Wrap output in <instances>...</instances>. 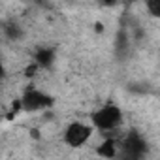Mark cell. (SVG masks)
<instances>
[{
    "mask_svg": "<svg viewBox=\"0 0 160 160\" xmlns=\"http://www.w3.org/2000/svg\"><path fill=\"white\" fill-rule=\"evenodd\" d=\"M91 122H92V128L100 132L117 130L122 124V111L115 104H106L91 115Z\"/></svg>",
    "mask_w": 160,
    "mask_h": 160,
    "instance_id": "cell-1",
    "label": "cell"
},
{
    "mask_svg": "<svg viewBox=\"0 0 160 160\" xmlns=\"http://www.w3.org/2000/svg\"><path fill=\"white\" fill-rule=\"evenodd\" d=\"M122 151H124V156L126 158L138 160V158H141L147 152V141L141 138L139 132L132 130V132H128V136L122 141Z\"/></svg>",
    "mask_w": 160,
    "mask_h": 160,
    "instance_id": "cell-4",
    "label": "cell"
},
{
    "mask_svg": "<svg viewBox=\"0 0 160 160\" xmlns=\"http://www.w3.org/2000/svg\"><path fill=\"white\" fill-rule=\"evenodd\" d=\"M100 2H102L104 6H115V4L119 2V0H100Z\"/></svg>",
    "mask_w": 160,
    "mask_h": 160,
    "instance_id": "cell-11",
    "label": "cell"
},
{
    "mask_svg": "<svg viewBox=\"0 0 160 160\" xmlns=\"http://www.w3.org/2000/svg\"><path fill=\"white\" fill-rule=\"evenodd\" d=\"M117 143H115V139H106L100 147H98V154L100 156H104V158H113L115 154H117V147H115Z\"/></svg>",
    "mask_w": 160,
    "mask_h": 160,
    "instance_id": "cell-6",
    "label": "cell"
},
{
    "mask_svg": "<svg viewBox=\"0 0 160 160\" xmlns=\"http://www.w3.org/2000/svg\"><path fill=\"white\" fill-rule=\"evenodd\" d=\"M4 34H6L10 40H17V38H21L23 30H21V27H19V25L10 23V25H6V27H4Z\"/></svg>",
    "mask_w": 160,
    "mask_h": 160,
    "instance_id": "cell-7",
    "label": "cell"
},
{
    "mask_svg": "<svg viewBox=\"0 0 160 160\" xmlns=\"http://www.w3.org/2000/svg\"><path fill=\"white\" fill-rule=\"evenodd\" d=\"M55 60V49L53 47H40L34 55V62L40 68H49Z\"/></svg>",
    "mask_w": 160,
    "mask_h": 160,
    "instance_id": "cell-5",
    "label": "cell"
},
{
    "mask_svg": "<svg viewBox=\"0 0 160 160\" xmlns=\"http://www.w3.org/2000/svg\"><path fill=\"white\" fill-rule=\"evenodd\" d=\"M145 6H147L149 13H151L154 19L160 17V0H145Z\"/></svg>",
    "mask_w": 160,
    "mask_h": 160,
    "instance_id": "cell-8",
    "label": "cell"
},
{
    "mask_svg": "<svg viewBox=\"0 0 160 160\" xmlns=\"http://www.w3.org/2000/svg\"><path fill=\"white\" fill-rule=\"evenodd\" d=\"M126 2H136V0H126Z\"/></svg>",
    "mask_w": 160,
    "mask_h": 160,
    "instance_id": "cell-12",
    "label": "cell"
},
{
    "mask_svg": "<svg viewBox=\"0 0 160 160\" xmlns=\"http://www.w3.org/2000/svg\"><path fill=\"white\" fill-rule=\"evenodd\" d=\"M36 72H40V66H38V64H36V62H34V64H30V66H28V68H27V72H25V73H27V75H28V77H32V75H34V73H36Z\"/></svg>",
    "mask_w": 160,
    "mask_h": 160,
    "instance_id": "cell-9",
    "label": "cell"
},
{
    "mask_svg": "<svg viewBox=\"0 0 160 160\" xmlns=\"http://www.w3.org/2000/svg\"><path fill=\"white\" fill-rule=\"evenodd\" d=\"M53 104H55L53 96H49L47 92H43L40 89H34V87L27 89L23 92V96L19 98L21 111H28V113H32V111H43V109L51 108Z\"/></svg>",
    "mask_w": 160,
    "mask_h": 160,
    "instance_id": "cell-2",
    "label": "cell"
},
{
    "mask_svg": "<svg viewBox=\"0 0 160 160\" xmlns=\"http://www.w3.org/2000/svg\"><path fill=\"white\" fill-rule=\"evenodd\" d=\"M4 75H6V68H4V62H2V57H0V81L4 79Z\"/></svg>",
    "mask_w": 160,
    "mask_h": 160,
    "instance_id": "cell-10",
    "label": "cell"
},
{
    "mask_svg": "<svg viewBox=\"0 0 160 160\" xmlns=\"http://www.w3.org/2000/svg\"><path fill=\"white\" fill-rule=\"evenodd\" d=\"M92 132H94L92 124H85V122L73 121V122H70V124L66 126L62 139H64V143H66L68 147L79 149V147H83V145L91 139Z\"/></svg>",
    "mask_w": 160,
    "mask_h": 160,
    "instance_id": "cell-3",
    "label": "cell"
}]
</instances>
